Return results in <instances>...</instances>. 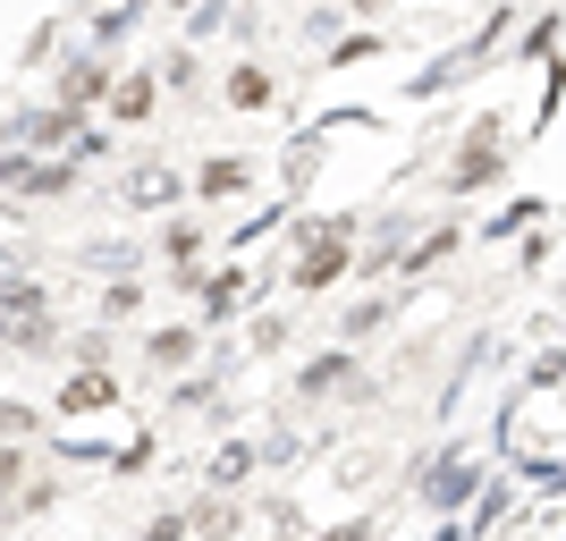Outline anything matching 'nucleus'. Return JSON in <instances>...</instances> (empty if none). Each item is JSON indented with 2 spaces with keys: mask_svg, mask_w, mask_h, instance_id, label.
Returning <instances> with one entry per match:
<instances>
[{
  "mask_svg": "<svg viewBox=\"0 0 566 541\" xmlns=\"http://www.w3.org/2000/svg\"><path fill=\"white\" fill-rule=\"evenodd\" d=\"M355 271V220H331L322 237H296V262H287V288L296 296H322Z\"/></svg>",
  "mask_w": 566,
  "mask_h": 541,
  "instance_id": "f257e3e1",
  "label": "nucleus"
},
{
  "mask_svg": "<svg viewBox=\"0 0 566 541\" xmlns=\"http://www.w3.org/2000/svg\"><path fill=\"white\" fill-rule=\"evenodd\" d=\"M491 178H507V136H499V118H482L449 162V195H482Z\"/></svg>",
  "mask_w": 566,
  "mask_h": 541,
  "instance_id": "f03ea898",
  "label": "nucleus"
},
{
  "mask_svg": "<svg viewBox=\"0 0 566 541\" xmlns=\"http://www.w3.org/2000/svg\"><path fill=\"white\" fill-rule=\"evenodd\" d=\"M9 136L34 144V153H76V136H85V111H69V102H43V111H18V118H9Z\"/></svg>",
  "mask_w": 566,
  "mask_h": 541,
  "instance_id": "7ed1b4c3",
  "label": "nucleus"
},
{
  "mask_svg": "<svg viewBox=\"0 0 566 541\" xmlns=\"http://www.w3.org/2000/svg\"><path fill=\"white\" fill-rule=\"evenodd\" d=\"M473 491H482V457H473V448H449V457L423 474V508H440V517H457Z\"/></svg>",
  "mask_w": 566,
  "mask_h": 541,
  "instance_id": "20e7f679",
  "label": "nucleus"
},
{
  "mask_svg": "<svg viewBox=\"0 0 566 541\" xmlns=\"http://www.w3.org/2000/svg\"><path fill=\"white\" fill-rule=\"evenodd\" d=\"M111 60H69V76H60V102L69 111H94V102H111Z\"/></svg>",
  "mask_w": 566,
  "mask_h": 541,
  "instance_id": "39448f33",
  "label": "nucleus"
},
{
  "mask_svg": "<svg viewBox=\"0 0 566 541\" xmlns=\"http://www.w3.org/2000/svg\"><path fill=\"white\" fill-rule=\"evenodd\" d=\"M331 389H355V347H331L296 373V398H331Z\"/></svg>",
  "mask_w": 566,
  "mask_h": 541,
  "instance_id": "423d86ee",
  "label": "nucleus"
},
{
  "mask_svg": "<svg viewBox=\"0 0 566 541\" xmlns=\"http://www.w3.org/2000/svg\"><path fill=\"white\" fill-rule=\"evenodd\" d=\"M69 187H76V162H69V153H60V162H25L18 169V195H25V204H60Z\"/></svg>",
  "mask_w": 566,
  "mask_h": 541,
  "instance_id": "0eeeda50",
  "label": "nucleus"
},
{
  "mask_svg": "<svg viewBox=\"0 0 566 541\" xmlns=\"http://www.w3.org/2000/svg\"><path fill=\"white\" fill-rule=\"evenodd\" d=\"M254 466H262V440H229L212 466H203V482H212V491H245V482H254Z\"/></svg>",
  "mask_w": 566,
  "mask_h": 541,
  "instance_id": "6e6552de",
  "label": "nucleus"
},
{
  "mask_svg": "<svg viewBox=\"0 0 566 541\" xmlns=\"http://www.w3.org/2000/svg\"><path fill=\"white\" fill-rule=\"evenodd\" d=\"M102 406H118L111 373H69V381H60V415H102Z\"/></svg>",
  "mask_w": 566,
  "mask_h": 541,
  "instance_id": "1a4fd4ad",
  "label": "nucleus"
},
{
  "mask_svg": "<svg viewBox=\"0 0 566 541\" xmlns=\"http://www.w3.org/2000/svg\"><path fill=\"white\" fill-rule=\"evenodd\" d=\"M161 204H178V169H161V162L127 169V212H161Z\"/></svg>",
  "mask_w": 566,
  "mask_h": 541,
  "instance_id": "9d476101",
  "label": "nucleus"
},
{
  "mask_svg": "<svg viewBox=\"0 0 566 541\" xmlns=\"http://www.w3.org/2000/svg\"><path fill=\"white\" fill-rule=\"evenodd\" d=\"M153 102H161V76H118L111 85V118H153Z\"/></svg>",
  "mask_w": 566,
  "mask_h": 541,
  "instance_id": "9b49d317",
  "label": "nucleus"
},
{
  "mask_svg": "<svg viewBox=\"0 0 566 541\" xmlns=\"http://www.w3.org/2000/svg\"><path fill=\"white\" fill-rule=\"evenodd\" d=\"M245 187H254V169H245V162H203V169H195V195H203V204L245 195Z\"/></svg>",
  "mask_w": 566,
  "mask_h": 541,
  "instance_id": "f8f14e48",
  "label": "nucleus"
},
{
  "mask_svg": "<svg viewBox=\"0 0 566 541\" xmlns=\"http://www.w3.org/2000/svg\"><path fill=\"white\" fill-rule=\"evenodd\" d=\"M457 246H465V229H423V237L398 254V271H431V262H449Z\"/></svg>",
  "mask_w": 566,
  "mask_h": 541,
  "instance_id": "ddd939ff",
  "label": "nucleus"
},
{
  "mask_svg": "<svg viewBox=\"0 0 566 541\" xmlns=\"http://www.w3.org/2000/svg\"><path fill=\"white\" fill-rule=\"evenodd\" d=\"M144 355H153L161 373H178V364L195 355V322H169V330H153V347H144Z\"/></svg>",
  "mask_w": 566,
  "mask_h": 541,
  "instance_id": "4468645a",
  "label": "nucleus"
},
{
  "mask_svg": "<svg viewBox=\"0 0 566 541\" xmlns=\"http://www.w3.org/2000/svg\"><path fill=\"white\" fill-rule=\"evenodd\" d=\"M271 94H280V85L262 69H229V111H271Z\"/></svg>",
  "mask_w": 566,
  "mask_h": 541,
  "instance_id": "2eb2a0df",
  "label": "nucleus"
},
{
  "mask_svg": "<svg viewBox=\"0 0 566 541\" xmlns=\"http://www.w3.org/2000/svg\"><path fill=\"white\" fill-rule=\"evenodd\" d=\"M187 533H195V541H220V533H237V508H229V491H212V499H203V508L187 517Z\"/></svg>",
  "mask_w": 566,
  "mask_h": 541,
  "instance_id": "dca6fc26",
  "label": "nucleus"
},
{
  "mask_svg": "<svg viewBox=\"0 0 566 541\" xmlns=\"http://www.w3.org/2000/svg\"><path fill=\"white\" fill-rule=\"evenodd\" d=\"M245 296H254V280H237V271H220V280H203V313H212V322H220V313H237V305H245Z\"/></svg>",
  "mask_w": 566,
  "mask_h": 541,
  "instance_id": "f3484780",
  "label": "nucleus"
},
{
  "mask_svg": "<svg viewBox=\"0 0 566 541\" xmlns=\"http://www.w3.org/2000/svg\"><path fill=\"white\" fill-rule=\"evenodd\" d=\"M380 322H389V296H364V305H355L347 322H338V339H373Z\"/></svg>",
  "mask_w": 566,
  "mask_h": 541,
  "instance_id": "a211bd4d",
  "label": "nucleus"
},
{
  "mask_svg": "<svg viewBox=\"0 0 566 541\" xmlns=\"http://www.w3.org/2000/svg\"><path fill=\"white\" fill-rule=\"evenodd\" d=\"M558 381H566V347H542L524 364V389H558Z\"/></svg>",
  "mask_w": 566,
  "mask_h": 541,
  "instance_id": "6ab92c4d",
  "label": "nucleus"
},
{
  "mask_svg": "<svg viewBox=\"0 0 566 541\" xmlns=\"http://www.w3.org/2000/svg\"><path fill=\"white\" fill-rule=\"evenodd\" d=\"M34 424H43V415H34L25 398H0V440H25Z\"/></svg>",
  "mask_w": 566,
  "mask_h": 541,
  "instance_id": "aec40b11",
  "label": "nucleus"
},
{
  "mask_svg": "<svg viewBox=\"0 0 566 541\" xmlns=\"http://www.w3.org/2000/svg\"><path fill=\"white\" fill-rule=\"evenodd\" d=\"M161 254H169V262H195V254H203V237H195V220H169Z\"/></svg>",
  "mask_w": 566,
  "mask_h": 541,
  "instance_id": "412c9836",
  "label": "nucleus"
},
{
  "mask_svg": "<svg viewBox=\"0 0 566 541\" xmlns=\"http://www.w3.org/2000/svg\"><path fill=\"white\" fill-rule=\"evenodd\" d=\"M245 339H254V355H280V347H287V322H280V313H254V330H245Z\"/></svg>",
  "mask_w": 566,
  "mask_h": 541,
  "instance_id": "4be33fe9",
  "label": "nucleus"
},
{
  "mask_svg": "<svg viewBox=\"0 0 566 541\" xmlns=\"http://www.w3.org/2000/svg\"><path fill=\"white\" fill-rule=\"evenodd\" d=\"M136 305H144L136 280H111V288H102V313H111V322H118V313H136Z\"/></svg>",
  "mask_w": 566,
  "mask_h": 541,
  "instance_id": "5701e85b",
  "label": "nucleus"
},
{
  "mask_svg": "<svg viewBox=\"0 0 566 541\" xmlns=\"http://www.w3.org/2000/svg\"><path fill=\"white\" fill-rule=\"evenodd\" d=\"M373 51H380V43H373V34H347V43H338V51H331V69H355V60H373Z\"/></svg>",
  "mask_w": 566,
  "mask_h": 541,
  "instance_id": "b1692460",
  "label": "nucleus"
},
{
  "mask_svg": "<svg viewBox=\"0 0 566 541\" xmlns=\"http://www.w3.org/2000/svg\"><path fill=\"white\" fill-rule=\"evenodd\" d=\"M161 85H195V51H169V60H161Z\"/></svg>",
  "mask_w": 566,
  "mask_h": 541,
  "instance_id": "393cba45",
  "label": "nucleus"
},
{
  "mask_svg": "<svg viewBox=\"0 0 566 541\" xmlns=\"http://www.w3.org/2000/svg\"><path fill=\"white\" fill-rule=\"evenodd\" d=\"M524 220H542V204H507V212L491 220V237H507V229H524Z\"/></svg>",
  "mask_w": 566,
  "mask_h": 541,
  "instance_id": "a878e982",
  "label": "nucleus"
},
{
  "mask_svg": "<svg viewBox=\"0 0 566 541\" xmlns=\"http://www.w3.org/2000/svg\"><path fill=\"white\" fill-rule=\"evenodd\" d=\"M313 541H373V524H364V517H347V524H322Z\"/></svg>",
  "mask_w": 566,
  "mask_h": 541,
  "instance_id": "bb28decb",
  "label": "nucleus"
},
{
  "mask_svg": "<svg viewBox=\"0 0 566 541\" xmlns=\"http://www.w3.org/2000/svg\"><path fill=\"white\" fill-rule=\"evenodd\" d=\"M144 541H187V517H153V524H144Z\"/></svg>",
  "mask_w": 566,
  "mask_h": 541,
  "instance_id": "cd10ccee",
  "label": "nucleus"
},
{
  "mask_svg": "<svg viewBox=\"0 0 566 541\" xmlns=\"http://www.w3.org/2000/svg\"><path fill=\"white\" fill-rule=\"evenodd\" d=\"M18 474H25V457H18V448H0V491H18Z\"/></svg>",
  "mask_w": 566,
  "mask_h": 541,
  "instance_id": "c85d7f7f",
  "label": "nucleus"
},
{
  "mask_svg": "<svg viewBox=\"0 0 566 541\" xmlns=\"http://www.w3.org/2000/svg\"><path fill=\"white\" fill-rule=\"evenodd\" d=\"M338 9H355V18H380V9H389V0H338Z\"/></svg>",
  "mask_w": 566,
  "mask_h": 541,
  "instance_id": "c756f323",
  "label": "nucleus"
},
{
  "mask_svg": "<svg viewBox=\"0 0 566 541\" xmlns=\"http://www.w3.org/2000/svg\"><path fill=\"white\" fill-rule=\"evenodd\" d=\"M187 9H195V0H187Z\"/></svg>",
  "mask_w": 566,
  "mask_h": 541,
  "instance_id": "7c9ffc66",
  "label": "nucleus"
}]
</instances>
